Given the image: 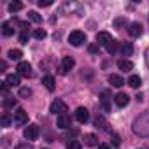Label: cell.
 <instances>
[{
	"instance_id": "cell-29",
	"label": "cell",
	"mask_w": 149,
	"mask_h": 149,
	"mask_svg": "<svg viewBox=\"0 0 149 149\" xmlns=\"http://www.w3.org/2000/svg\"><path fill=\"white\" fill-rule=\"evenodd\" d=\"M116 51H118V40H112V42L107 46V53H109V54H114Z\"/></svg>"
},
{
	"instance_id": "cell-34",
	"label": "cell",
	"mask_w": 149,
	"mask_h": 149,
	"mask_svg": "<svg viewBox=\"0 0 149 149\" xmlns=\"http://www.w3.org/2000/svg\"><path fill=\"white\" fill-rule=\"evenodd\" d=\"M19 42H21V44H28V33H26V32H23V33L19 35Z\"/></svg>"
},
{
	"instance_id": "cell-12",
	"label": "cell",
	"mask_w": 149,
	"mask_h": 149,
	"mask_svg": "<svg viewBox=\"0 0 149 149\" xmlns=\"http://www.w3.org/2000/svg\"><path fill=\"white\" fill-rule=\"evenodd\" d=\"M109 83H111L114 88H121V86L125 84V79H123L121 76H118V74H111V76H109Z\"/></svg>"
},
{
	"instance_id": "cell-9",
	"label": "cell",
	"mask_w": 149,
	"mask_h": 149,
	"mask_svg": "<svg viewBox=\"0 0 149 149\" xmlns=\"http://www.w3.org/2000/svg\"><path fill=\"white\" fill-rule=\"evenodd\" d=\"M76 119H77L79 123H86V121L90 119L88 109H86V107H77V111H76Z\"/></svg>"
},
{
	"instance_id": "cell-30",
	"label": "cell",
	"mask_w": 149,
	"mask_h": 149,
	"mask_svg": "<svg viewBox=\"0 0 149 149\" xmlns=\"http://www.w3.org/2000/svg\"><path fill=\"white\" fill-rule=\"evenodd\" d=\"M19 97H21V98L32 97V90H30V88H19Z\"/></svg>"
},
{
	"instance_id": "cell-2",
	"label": "cell",
	"mask_w": 149,
	"mask_h": 149,
	"mask_svg": "<svg viewBox=\"0 0 149 149\" xmlns=\"http://www.w3.org/2000/svg\"><path fill=\"white\" fill-rule=\"evenodd\" d=\"M68 42L72 44V46H81V44H84L86 42V33L84 32H81V30H74L70 35H68Z\"/></svg>"
},
{
	"instance_id": "cell-24",
	"label": "cell",
	"mask_w": 149,
	"mask_h": 149,
	"mask_svg": "<svg viewBox=\"0 0 149 149\" xmlns=\"http://www.w3.org/2000/svg\"><path fill=\"white\" fill-rule=\"evenodd\" d=\"M7 56H9L11 60H19V58L23 56V53H21L19 49H11V51L7 53Z\"/></svg>"
},
{
	"instance_id": "cell-7",
	"label": "cell",
	"mask_w": 149,
	"mask_h": 149,
	"mask_svg": "<svg viewBox=\"0 0 149 149\" xmlns=\"http://www.w3.org/2000/svg\"><path fill=\"white\" fill-rule=\"evenodd\" d=\"M112 40H114V39H112V35H111L109 32H98V33H97V44H98V46H105V47H107Z\"/></svg>"
},
{
	"instance_id": "cell-18",
	"label": "cell",
	"mask_w": 149,
	"mask_h": 149,
	"mask_svg": "<svg viewBox=\"0 0 149 149\" xmlns=\"http://www.w3.org/2000/svg\"><path fill=\"white\" fill-rule=\"evenodd\" d=\"M6 83L9 86H18L19 84V76H16V74H9V76L6 77Z\"/></svg>"
},
{
	"instance_id": "cell-28",
	"label": "cell",
	"mask_w": 149,
	"mask_h": 149,
	"mask_svg": "<svg viewBox=\"0 0 149 149\" xmlns=\"http://www.w3.org/2000/svg\"><path fill=\"white\" fill-rule=\"evenodd\" d=\"M67 149H81V144H79V140H68L67 142Z\"/></svg>"
},
{
	"instance_id": "cell-35",
	"label": "cell",
	"mask_w": 149,
	"mask_h": 149,
	"mask_svg": "<svg viewBox=\"0 0 149 149\" xmlns=\"http://www.w3.org/2000/svg\"><path fill=\"white\" fill-rule=\"evenodd\" d=\"M112 144H114V146H119V144H121V137H119L118 133H112Z\"/></svg>"
},
{
	"instance_id": "cell-20",
	"label": "cell",
	"mask_w": 149,
	"mask_h": 149,
	"mask_svg": "<svg viewBox=\"0 0 149 149\" xmlns=\"http://www.w3.org/2000/svg\"><path fill=\"white\" fill-rule=\"evenodd\" d=\"M102 107H104L105 112L111 111V105H109V91H104L102 93Z\"/></svg>"
},
{
	"instance_id": "cell-19",
	"label": "cell",
	"mask_w": 149,
	"mask_h": 149,
	"mask_svg": "<svg viewBox=\"0 0 149 149\" xmlns=\"http://www.w3.org/2000/svg\"><path fill=\"white\" fill-rule=\"evenodd\" d=\"M128 84L132 86V88H139L140 84H142V79H140V76H130V79H128Z\"/></svg>"
},
{
	"instance_id": "cell-22",
	"label": "cell",
	"mask_w": 149,
	"mask_h": 149,
	"mask_svg": "<svg viewBox=\"0 0 149 149\" xmlns=\"http://www.w3.org/2000/svg\"><path fill=\"white\" fill-rule=\"evenodd\" d=\"M23 9V4L21 2H11L9 4V13H18Z\"/></svg>"
},
{
	"instance_id": "cell-5",
	"label": "cell",
	"mask_w": 149,
	"mask_h": 149,
	"mask_svg": "<svg viewBox=\"0 0 149 149\" xmlns=\"http://www.w3.org/2000/svg\"><path fill=\"white\" fill-rule=\"evenodd\" d=\"M23 135H25L26 140H37V139H39V126H37V125H28V126L25 128Z\"/></svg>"
},
{
	"instance_id": "cell-14",
	"label": "cell",
	"mask_w": 149,
	"mask_h": 149,
	"mask_svg": "<svg viewBox=\"0 0 149 149\" xmlns=\"http://www.w3.org/2000/svg\"><path fill=\"white\" fill-rule=\"evenodd\" d=\"M42 84H44V86H46V90H49V91H53V90H54V86H56V84H54V77H53V76H44V77H42Z\"/></svg>"
},
{
	"instance_id": "cell-21",
	"label": "cell",
	"mask_w": 149,
	"mask_h": 149,
	"mask_svg": "<svg viewBox=\"0 0 149 149\" xmlns=\"http://www.w3.org/2000/svg\"><path fill=\"white\" fill-rule=\"evenodd\" d=\"M95 126H97V128H100V130H107V126H109V125H107V121H105L102 116H98V118L95 119Z\"/></svg>"
},
{
	"instance_id": "cell-8",
	"label": "cell",
	"mask_w": 149,
	"mask_h": 149,
	"mask_svg": "<svg viewBox=\"0 0 149 149\" xmlns=\"http://www.w3.org/2000/svg\"><path fill=\"white\" fill-rule=\"evenodd\" d=\"M14 123L19 125V126L26 125V123H28V112H26L25 109H18V111L14 112Z\"/></svg>"
},
{
	"instance_id": "cell-37",
	"label": "cell",
	"mask_w": 149,
	"mask_h": 149,
	"mask_svg": "<svg viewBox=\"0 0 149 149\" xmlns=\"http://www.w3.org/2000/svg\"><path fill=\"white\" fill-rule=\"evenodd\" d=\"M144 58H146V65H147V68H149V47L144 51Z\"/></svg>"
},
{
	"instance_id": "cell-17",
	"label": "cell",
	"mask_w": 149,
	"mask_h": 149,
	"mask_svg": "<svg viewBox=\"0 0 149 149\" xmlns=\"http://www.w3.org/2000/svg\"><path fill=\"white\" fill-rule=\"evenodd\" d=\"M2 33H4V37H11V35L14 33V28H13V25H11L9 21H6V23L2 25Z\"/></svg>"
},
{
	"instance_id": "cell-6",
	"label": "cell",
	"mask_w": 149,
	"mask_h": 149,
	"mask_svg": "<svg viewBox=\"0 0 149 149\" xmlns=\"http://www.w3.org/2000/svg\"><path fill=\"white\" fill-rule=\"evenodd\" d=\"M16 70H18L19 76H23V77H32V65L28 61H19Z\"/></svg>"
},
{
	"instance_id": "cell-11",
	"label": "cell",
	"mask_w": 149,
	"mask_h": 149,
	"mask_svg": "<svg viewBox=\"0 0 149 149\" xmlns=\"http://www.w3.org/2000/svg\"><path fill=\"white\" fill-rule=\"evenodd\" d=\"M114 102H116L118 107H126L128 102H130V97H128L126 93H118V95L114 97Z\"/></svg>"
},
{
	"instance_id": "cell-13",
	"label": "cell",
	"mask_w": 149,
	"mask_h": 149,
	"mask_svg": "<svg viewBox=\"0 0 149 149\" xmlns=\"http://www.w3.org/2000/svg\"><path fill=\"white\" fill-rule=\"evenodd\" d=\"M128 33L132 37H140L142 35V25L140 23H132L130 28H128Z\"/></svg>"
},
{
	"instance_id": "cell-10",
	"label": "cell",
	"mask_w": 149,
	"mask_h": 149,
	"mask_svg": "<svg viewBox=\"0 0 149 149\" xmlns=\"http://www.w3.org/2000/svg\"><path fill=\"white\" fill-rule=\"evenodd\" d=\"M56 125H58V128H70V125H72V121H70V116L68 114H61V116H58V119H56Z\"/></svg>"
},
{
	"instance_id": "cell-23",
	"label": "cell",
	"mask_w": 149,
	"mask_h": 149,
	"mask_svg": "<svg viewBox=\"0 0 149 149\" xmlns=\"http://www.w3.org/2000/svg\"><path fill=\"white\" fill-rule=\"evenodd\" d=\"M121 51H123V54H125V56H132V53H133V46H132L130 42H126V44H123Z\"/></svg>"
},
{
	"instance_id": "cell-3",
	"label": "cell",
	"mask_w": 149,
	"mask_h": 149,
	"mask_svg": "<svg viewBox=\"0 0 149 149\" xmlns=\"http://www.w3.org/2000/svg\"><path fill=\"white\" fill-rule=\"evenodd\" d=\"M49 111L53 112V114H58V116H61V114H67V111H68V107H67V104L63 102V100H60V98H56L53 104H51V107H49Z\"/></svg>"
},
{
	"instance_id": "cell-31",
	"label": "cell",
	"mask_w": 149,
	"mask_h": 149,
	"mask_svg": "<svg viewBox=\"0 0 149 149\" xmlns=\"http://www.w3.org/2000/svg\"><path fill=\"white\" fill-rule=\"evenodd\" d=\"M14 104H16V98H13V97H7V98H6V100L2 102V105H4L6 109H9V107H13Z\"/></svg>"
},
{
	"instance_id": "cell-32",
	"label": "cell",
	"mask_w": 149,
	"mask_h": 149,
	"mask_svg": "<svg viewBox=\"0 0 149 149\" xmlns=\"http://www.w3.org/2000/svg\"><path fill=\"white\" fill-rule=\"evenodd\" d=\"M37 4H39V7H49L53 2H51V0H39Z\"/></svg>"
},
{
	"instance_id": "cell-25",
	"label": "cell",
	"mask_w": 149,
	"mask_h": 149,
	"mask_svg": "<svg viewBox=\"0 0 149 149\" xmlns=\"http://www.w3.org/2000/svg\"><path fill=\"white\" fill-rule=\"evenodd\" d=\"M33 37H35V39H39V40H42V39H46V37H47V33H46V30L37 28V30L33 32Z\"/></svg>"
},
{
	"instance_id": "cell-33",
	"label": "cell",
	"mask_w": 149,
	"mask_h": 149,
	"mask_svg": "<svg viewBox=\"0 0 149 149\" xmlns=\"http://www.w3.org/2000/svg\"><path fill=\"white\" fill-rule=\"evenodd\" d=\"M123 23H125V18H116V19H114V26H116V28H121Z\"/></svg>"
},
{
	"instance_id": "cell-36",
	"label": "cell",
	"mask_w": 149,
	"mask_h": 149,
	"mask_svg": "<svg viewBox=\"0 0 149 149\" xmlns=\"http://www.w3.org/2000/svg\"><path fill=\"white\" fill-rule=\"evenodd\" d=\"M14 149H33V146H32V144H19V146H16Z\"/></svg>"
},
{
	"instance_id": "cell-26",
	"label": "cell",
	"mask_w": 149,
	"mask_h": 149,
	"mask_svg": "<svg viewBox=\"0 0 149 149\" xmlns=\"http://www.w3.org/2000/svg\"><path fill=\"white\" fill-rule=\"evenodd\" d=\"M0 121H2V126H11V123H13V118H11V114H4L2 116V119H0Z\"/></svg>"
},
{
	"instance_id": "cell-1",
	"label": "cell",
	"mask_w": 149,
	"mask_h": 149,
	"mask_svg": "<svg viewBox=\"0 0 149 149\" xmlns=\"http://www.w3.org/2000/svg\"><path fill=\"white\" fill-rule=\"evenodd\" d=\"M132 128H133L135 135H139V137H149V111H146L140 116H137L135 121H133V125H132Z\"/></svg>"
},
{
	"instance_id": "cell-4",
	"label": "cell",
	"mask_w": 149,
	"mask_h": 149,
	"mask_svg": "<svg viewBox=\"0 0 149 149\" xmlns=\"http://www.w3.org/2000/svg\"><path fill=\"white\" fill-rule=\"evenodd\" d=\"M74 65H76V61H74V58H72V56H63V60H61V63H60L58 70H60L61 76H65V74H67L70 68H74Z\"/></svg>"
},
{
	"instance_id": "cell-15",
	"label": "cell",
	"mask_w": 149,
	"mask_h": 149,
	"mask_svg": "<svg viewBox=\"0 0 149 149\" xmlns=\"http://www.w3.org/2000/svg\"><path fill=\"white\" fill-rule=\"evenodd\" d=\"M84 144L86 146H98V137L95 135V133H86L84 135Z\"/></svg>"
},
{
	"instance_id": "cell-16",
	"label": "cell",
	"mask_w": 149,
	"mask_h": 149,
	"mask_svg": "<svg viewBox=\"0 0 149 149\" xmlns=\"http://www.w3.org/2000/svg\"><path fill=\"white\" fill-rule=\"evenodd\" d=\"M118 67H119V70H125V72L133 70V63H132L130 60H119V61H118Z\"/></svg>"
},
{
	"instance_id": "cell-39",
	"label": "cell",
	"mask_w": 149,
	"mask_h": 149,
	"mask_svg": "<svg viewBox=\"0 0 149 149\" xmlns=\"http://www.w3.org/2000/svg\"><path fill=\"white\" fill-rule=\"evenodd\" d=\"M98 149H111V147H109V146H105V144H100V146H98Z\"/></svg>"
},
{
	"instance_id": "cell-27",
	"label": "cell",
	"mask_w": 149,
	"mask_h": 149,
	"mask_svg": "<svg viewBox=\"0 0 149 149\" xmlns=\"http://www.w3.org/2000/svg\"><path fill=\"white\" fill-rule=\"evenodd\" d=\"M28 18H30V19H32L33 23H40V21H42L40 14H37L35 11H30V13H28Z\"/></svg>"
},
{
	"instance_id": "cell-38",
	"label": "cell",
	"mask_w": 149,
	"mask_h": 149,
	"mask_svg": "<svg viewBox=\"0 0 149 149\" xmlns=\"http://www.w3.org/2000/svg\"><path fill=\"white\" fill-rule=\"evenodd\" d=\"M88 49H90V53H97V51H98V44H91Z\"/></svg>"
}]
</instances>
